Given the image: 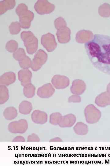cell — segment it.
<instances>
[{
  "instance_id": "cell-1",
  "label": "cell",
  "mask_w": 110,
  "mask_h": 166,
  "mask_svg": "<svg viewBox=\"0 0 110 166\" xmlns=\"http://www.w3.org/2000/svg\"><path fill=\"white\" fill-rule=\"evenodd\" d=\"M84 47L93 65L110 74V36L95 34L92 40L85 44Z\"/></svg>"
},
{
  "instance_id": "cell-2",
  "label": "cell",
  "mask_w": 110,
  "mask_h": 166,
  "mask_svg": "<svg viewBox=\"0 0 110 166\" xmlns=\"http://www.w3.org/2000/svg\"><path fill=\"white\" fill-rule=\"evenodd\" d=\"M20 36L28 53L30 54L34 53L38 48V40L33 33L29 31H23Z\"/></svg>"
},
{
  "instance_id": "cell-3",
  "label": "cell",
  "mask_w": 110,
  "mask_h": 166,
  "mask_svg": "<svg viewBox=\"0 0 110 166\" xmlns=\"http://www.w3.org/2000/svg\"><path fill=\"white\" fill-rule=\"evenodd\" d=\"M84 112L86 121L89 124L97 123L101 117V112L92 104L86 107Z\"/></svg>"
},
{
  "instance_id": "cell-4",
  "label": "cell",
  "mask_w": 110,
  "mask_h": 166,
  "mask_svg": "<svg viewBox=\"0 0 110 166\" xmlns=\"http://www.w3.org/2000/svg\"><path fill=\"white\" fill-rule=\"evenodd\" d=\"M48 55L43 50L40 49L35 54L32 61L31 67L34 71L39 70L47 60Z\"/></svg>"
},
{
  "instance_id": "cell-5",
  "label": "cell",
  "mask_w": 110,
  "mask_h": 166,
  "mask_svg": "<svg viewBox=\"0 0 110 166\" xmlns=\"http://www.w3.org/2000/svg\"><path fill=\"white\" fill-rule=\"evenodd\" d=\"M36 11L40 14H47L52 12L54 10V5L46 0H38L34 6Z\"/></svg>"
},
{
  "instance_id": "cell-6",
  "label": "cell",
  "mask_w": 110,
  "mask_h": 166,
  "mask_svg": "<svg viewBox=\"0 0 110 166\" xmlns=\"http://www.w3.org/2000/svg\"><path fill=\"white\" fill-rule=\"evenodd\" d=\"M41 41V44L48 52L53 51L57 45L54 35L50 33L43 35Z\"/></svg>"
},
{
  "instance_id": "cell-7",
  "label": "cell",
  "mask_w": 110,
  "mask_h": 166,
  "mask_svg": "<svg viewBox=\"0 0 110 166\" xmlns=\"http://www.w3.org/2000/svg\"><path fill=\"white\" fill-rule=\"evenodd\" d=\"M52 84L57 89H64L67 87L69 84V78L66 76L56 75L51 80Z\"/></svg>"
},
{
  "instance_id": "cell-8",
  "label": "cell",
  "mask_w": 110,
  "mask_h": 166,
  "mask_svg": "<svg viewBox=\"0 0 110 166\" xmlns=\"http://www.w3.org/2000/svg\"><path fill=\"white\" fill-rule=\"evenodd\" d=\"M19 22L21 28L27 29L31 26V22L34 18V14L32 12L28 10L19 16Z\"/></svg>"
},
{
  "instance_id": "cell-9",
  "label": "cell",
  "mask_w": 110,
  "mask_h": 166,
  "mask_svg": "<svg viewBox=\"0 0 110 166\" xmlns=\"http://www.w3.org/2000/svg\"><path fill=\"white\" fill-rule=\"evenodd\" d=\"M94 35L93 32L90 30H81L77 33L75 40L78 43L85 44L92 40Z\"/></svg>"
},
{
  "instance_id": "cell-10",
  "label": "cell",
  "mask_w": 110,
  "mask_h": 166,
  "mask_svg": "<svg viewBox=\"0 0 110 166\" xmlns=\"http://www.w3.org/2000/svg\"><path fill=\"white\" fill-rule=\"evenodd\" d=\"M71 30L66 27L57 30L56 35L58 42L61 43L68 42L70 40Z\"/></svg>"
},
{
  "instance_id": "cell-11",
  "label": "cell",
  "mask_w": 110,
  "mask_h": 166,
  "mask_svg": "<svg viewBox=\"0 0 110 166\" xmlns=\"http://www.w3.org/2000/svg\"><path fill=\"white\" fill-rule=\"evenodd\" d=\"M54 92L55 89L52 85L50 83H47L38 89L37 94L42 98H48L51 96Z\"/></svg>"
},
{
  "instance_id": "cell-12",
  "label": "cell",
  "mask_w": 110,
  "mask_h": 166,
  "mask_svg": "<svg viewBox=\"0 0 110 166\" xmlns=\"http://www.w3.org/2000/svg\"><path fill=\"white\" fill-rule=\"evenodd\" d=\"M86 89V85L82 80L76 79L72 83L70 90L72 93L75 95H79L82 94Z\"/></svg>"
},
{
  "instance_id": "cell-13",
  "label": "cell",
  "mask_w": 110,
  "mask_h": 166,
  "mask_svg": "<svg viewBox=\"0 0 110 166\" xmlns=\"http://www.w3.org/2000/svg\"><path fill=\"white\" fill-rule=\"evenodd\" d=\"M18 78L21 85L24 86L31 83L32 73L28 69H22L18 73Z\"/></svg>"
},
{
  "instance_id": "cell-14",
  "label": "cell",
  "mask_w": 110,
  "mask_h": 166,
  "mask_svg": "<svg viewBox=\"0 0 110 166\" xmlns=\"http://www.w3.org/2000/svg\"><path fill=\"white\" fill-rule=\"evenodd\" d=\"M15 73L12 72L5 73L0 77V85L8 86L13 83L16 80Z\"/></svg>"
},
{
  "instance_id": "cell-15",
  "label": "cell",
  "mask_w": 110,
  "mask_h": 166,
  "mask_svg": "<svg viewBox=\"0 0 110 166\" xmlns=\"http://www.w3.org/2000/svg\"><path fill=\"white\" fill-rule=\"evenodd\" d=\"M76 121L75 116L73 114H70L62 116L59 124L61 127H70L74 124Z\"/></svg>"
},
{
  "instance_id": "cell-16",
  "label": "cell",
  "mask_w": 110,
  "mask_h": 166,
  "mask_svg": "<svg viewBox=\"0 0 110 166\" xmlns=\"http://www.w3.org/2000/svg\"><path fill=\"white\" fill-rule=\"evenodd\" d=\"M16 4L14 0H3L0 2V14H4L8 10L13 9Z\"/></svg>"
},
{
  "instance_id": "cell-17",
  "label": "cell",
  "mask_w": 110,
  "mask_h": 166,
  "mask_svg": "<svg viewBox=\"0 0 110 166\" xmlns=\"http://www.w3.org/2000/svg\"><path fill=\"white\" fill-rule=\"evenodd\" d=\"M95 103L101 107L110 105V95H107L106 93H101L96 97Z\"/></svg>"
},
{
  "instance_id": "cell-18",
  "label": "cell",
  "mask_w": 110,
  "mask_h": 166,
  "mask_svg": "<svg viewBox=\"0 0 110 166\" xmlns=\"http://www.w3.org/2000/svg\"><path fill=\"white\" fill-rule=\"evenodd\" d=\"M31 117L33 120L36 122H44L47 121V115L43 112L35 110L33 112Z\"/></svg>"
},
{
  "instance_id": "cell-19",
  "label": "cell",
  "mask_w": 110,
  "mask_h": 166,
  "mask_svg": "<svg viewBox=\"0 0 110 166\" xmlns=\"http://www.w3.org/2000/svg\"><path fill=\"white\" fill-rule=\"evenodd\" d=\"M74 130L75 133L79 135H85L88 131L87 126L81 122L77 123L74 127Z\"/></svg>"
},
{
  "instance_id": "cell-20",
  "label": "cell",
  "mask_w": 110,
  "mask_h": 166,
  "mask_svg": "<svg viewBox=\"0 0 110 166\" xmlns=\"http://www.w3.org/2000/svg\"><path fill=\"white\" fill-rule=\"evenodd\" d=\"M98 13L102 17L107 18L110 16V5L105 3L99 6Z\"/></svg>"
},
{
  "instance_id": "cell-21",
  "label": "cell",
  "mask_w": 110,
  "mask_h": 166,
  "mask_svg": "<svg viewBox=\"0 0 110 166\" xmlns=\"http://www.w3.org/2000/svg\"><path fill=\"white\" fill-rule=\"evenodd\" d=\"M32 109V106L31 103L26 101L22 102L19 106L20 112L24 114L29 113Z\"/></svg>"
},
{
  "instance_id": "cell-22",
  "label": "cell",
  "mask_w": 110,
  "mask_h": 166,
  "mask_svg": "<svg viewBox=\"0 0 110 166\" xmlns=\"http://www.w3.org/2000/svg\"><path fill=\"white\" fill-rule=\"evenodd\" d=\"M35 87L31 83L28 84L24 86V94L27 97H32L35 95Z\"/></svg>"
},
{
  "instance_id": "cell-23",
  "label": "cell",
  "mask_w": 110,
  "mask_h": 166,
  "mask_svg": "<svg viewBox=\"0 0 110 166\" xmlns=\"http://www.w3.org/2000/svg\"><path fill=\"white\" fill-rule=\"evenodd\" d=\"M9 97L8 89L6 86L0 85V103L1 104L5 102Z\"/></svg>"
},
{
  "instance_id": "cell-24",
  "label": "cell",
  "mask_w": 110,
  "mask_h": 166,
  "mask_svg": "<svg viewBox=\"0 0 110 166\" xmlns=\"http://www.w3.org/2000/svg\"><path fill=\"white\" fill-rule=\"evenodd\" d=\"M17 115L16 109L14 107H9L6 108L4 112L5 117L8 119H12L15 118Z\"/></svg>"
},
{
  "instance_id": "cell-25",
  "label": "cell",
  "mask_w": 110,
  "mask_h": 166,
  "mask_svg": "<svg viewBox=\"0 0 110 166\" xmlns=\"http://www.w3.org/2000/svg\"><path fill=\"white\" fill-rule=\"evenodd\" d=\"M21 27L20 23L18 22H12L9 26L10 33L12 34H16L19 33Z\"/></svg>"
},
{
  "instance_id": "cell-26",
  "label": "cell",
  "mask_w": 110,
  "mask_h": 166,
  "mask_svg": "<svg viewBox=\"0 0 110 166\" xmlns=\"http://www.w3.org/2000/svg\"><path fill=\"white\" fill-rule=\"evenodd\" d=\"M20 67L23 69H28L31 67L32 61L30 58L28 56H25L23 58L18 61Z\"/></svg>"
},
{
  "instance_id": "cell-27",
  "label": "cell",
  "mask_w": 110,
  "mask_h": 166,
  "mask_svg": "<svg viewBox=\"0 0 110 166\" xmlns=\"http://www.w3.org/2000/svg\"><path fill=\"white\" fill-rule=\"evenodd\" d=\"M18 43L16 41L13 40L8 41L6 43V49L9 52H14L18 48Z\"/></svg>"
},
{
  "instance_id": "cell-28",
  "label": "cell",
  "mask_w": 110,
  "mask_h": 166,
  "mask_svg": "<svg viewBox=\"0 0 110 166\" xmlns=\"http://www.w3.org/2000/svg\"><path fill=\"white\" fill-rule=\"evenodd\" d=\"M54 24L57 30L67 27V23L65 20L61 17L57 18L55 20Z\"/></svg>"
},
{
  "instance_id": "cell-29",
  "label": "cell",
  "mask_w": 110,
  "mask_h": 166,
  "mask_svg": "<svg viewBox=\"0 0 110 166\" xmlns=\"http://www.w3.org/2000/svg\"><path fill=\"white\" fill-rule=\"evenodd\" d=\"M26 56L25 50L23 48H18L13 52V57L14 58L18 61Z\"/></svg>"
},
{
  "instance_id": "cell-30",
  "label": "cell",
  "mask_w": 110,
  "mask_h": 166,
  "mask_svg": "<svg viewBox=\"0 0 110 166\" xmlns=\"http://www.w3.org/2000/svg\"><path fill=\"white\" fill-rule=\"evenodd\" d=\"M61 117V115L59 113H53L50 116V122L53 124H59Z\"/></svg>"
},
{
  "instance_id": "cell-31",
  "label": "cell",
  "mask_w": 110,
  "mask_h": 166,
  "mask_svg": "<svg viewBox=\"0 0 110 166\" xmlns=\"http://www.w3.org/2000/svg\"><path fill=\"white\" fill-rule=\"evenodd\" d=\"M28 10L27 6L24 3L19 4L16 9V12L19 16Z\"/></svg>"
},
{
  "instance_id": "cell-32",
  "label": "cell",
  "mask_w": 110,
  "mask_h": 166,
  "mask_svg": "<svg viewBox=\"0 0 110 166\" xmlns=\"http://www.w3.org/2000/svg\"><path fill=\"white\" fill-rule=\"evenodd\" d=\"M68 101L69 102H79L81 101V98L79 95H73L69 97Z\"/></svg>"
}]
</instances>
